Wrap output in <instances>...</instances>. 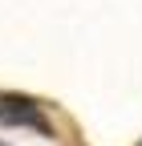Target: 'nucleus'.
I'll list each match as a JSON object with an SVG mask.
<instances>
[{"label": "nucleus", "instance_id": "obj_1", "mask_svg": "<svg viewBox=\"0 0 142 146\" xmlns=\"http://www.w3.org/2000/svg\"><path fill=\"white\" fill-rule=\"evenodd\" d=\"M0 122L4 126H21V130H37V134H53V122L41 114V106L33 98H21V94H0Z\"/></svg>", "mask_w": 142, "mask_h": 146}, {"label": "nucleus", "instance_id": "obj_2", "mask_svg": "<svg viewBox=\"0 0 142 146\" xmlns=\"http://www.w3.org/2000/svg\"><path fill=\"white\" fill-rule=\"evenodd\" d=\"M0 146H8V142H0Z\"/></svg>", "mask_w": 142, "mask_h": 146}]
</instances>
